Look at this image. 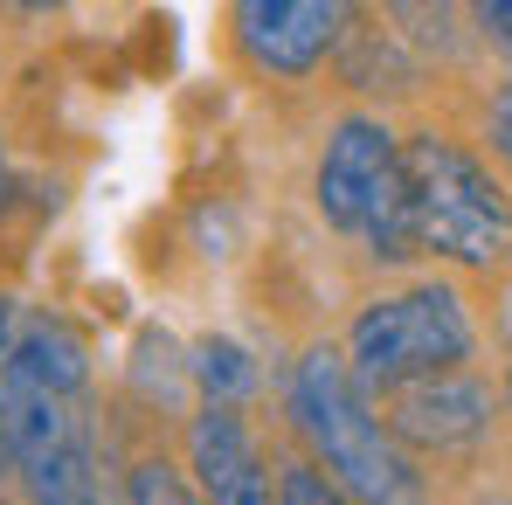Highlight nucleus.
I'll return each instance as SVG.
<instances>
[{
    "label": "nucleus",
    "mask_w": 512,
    "mask_h": 505,
    "mask_svg": "<svg viewBox=\"0 0 512 505\" xmlns=\"http://www.w3.org/2000/svg\"><path fill=\"white\" fill-rule=\"evenodd\" d=\"M187 464L208 505H270V464L229 402H201L187 422Z\"/></svg>",
    "instance_id": "7"
},
{
    "label": "nucleus",
    "mask_w": 512,
    "mask_h": 505,
    "mask_svg": "<svg viewBox=\"0 0 512 505\" xmlns=\"http://www.w3.org/2000/svg\"><path fill=\"white\" fill-rule=\"evenodd\" d=\"M478 346V326L464 312V298L450 284H416V291H395V298H374L353 333H346V367L360 381V395L388 402L416 381L436 374H457Z\"/></svg>",
    "instance_id": "3"
},
{
    "label": "nucleus",
    "mask_w": 512,
    "mask_h": 505,
    "mask_svg": "<svg viewBox=\"0 0 512 505\" xmlns=\"http://www.w3.org/2000/svg\"><path fill=\"white\" fill-rule=\"evenodd\" d=\"M291 416L305 429V443L319 450V471L353 505H423L416 457L395 443L388 422L374 416V402L360 395L346 353L312 346L298 360V374H291Z\"/></svg>",
    "instance_id": "2"
},
{
    "label": "nucleus",
    "mask_w": 512,
    "mask_h": 505,
    "mask_svg": "<svg viewBox=\"0 0 512 505\" xmlns=\"http://www.w3.org/2000/svg\"><path fill=\"white\" fill-rule=\"evenodd\" d=\"M409 215H416V250H436L450 263H506L512 256V201L485 160H471L457 139L416 132L409 146Z\"/></svg>",
    "instance_id": "5"
},
{
    "label": "nucleus",
    "mask_w": 512,
    "mask_h": 505,
    "mask_svg": "<svg viewBox=\"0 0 512 505\" xmlns=\"http://www.w3.org/2000/svg\"><path fill=\"white\" fill-rule=\"evenodd\" d=\"M492 146H499V160L512 167V77L499 84V97H492Z\"/></svg>",
    "instance_id": "12"
},
{
    "label": "nucleus",
    "mask_w": 512,
    "mask_h": 505,
    "mask_svg": "<svg viewBox=\"0 0 512 505\" xmlns=\"http://www.w3.org/2000/svg\"><path fill=\"white\" fill-rule=\"evenodd\" d=\"M478 21H485V35L512 56V0H485V7H478Z\"/></svg>",
    "instance_id": "13"
},
{
    "label": "nucleus",
    "mask_w": 512,
    "mask_h": 505,
    "mask_svg": "<svg viewBox=\"0 0 512 505\" xmlns=\"http://www.w3.org/2000/svg\"><path fill=\"white\" fill-rule=\"evenodd\" d=\"M90 353L63 319H28L0 367V443L35 505H97L90 457Z\"/></svg>",
    "instance_id": "1"
},
{
    "label": "nucleus",
    "mask_w": 512,
    "mask_h": 505,
    "mask_svg": "<svg viewBox=\"0 0 512 505\" xmlns=\"http://www.w3.org/2000/svg\"><path fill=\"white\" fill-rule=\"evenodd\" d=\"M388 429H395V443H436V450L478 443L492 429V388L471 381L464 367L436 374V381H416V388L388 395Z\"/></svg>",
    "instance_id": "8"
},
{
    "label": "nucleus",
    "mask_w": 512,
    "mask_h": 505,
    "mask_svg": "<svg viewBox=\"0 0 512 505\" xmlns=\"http://www.w3.org/2000/svg\"><path fill=\"white\" fill-rule=\"evenodd\" d=\"M319 215L360 236L381 263L416 256V215H409V153L381 118H340L319 153Z\"/></svg>",
    "instance_id": "4"
},
{
    "label": "nucleus",
    "mask_w": 512,
    "mask_h": 505,
    "mask_svg": "<svg viewBox=\"0 0 512 505\" xmlns=\"http://www.w3.org/2000/svg\"><path fill=\"white\" fill-rule=\"evenodd\" d=\"M14 333H21V326H14V305L0 298V367H7V353H14ZM0 464H7V443H0Z\"/></svg>",
    "instance_id": "14"
},
{
    "label": "nucleus",
    "mask_w": 512,
    "mask_h": 505,
    "mask_svg": "<svg viewBox=\"0 0 512 505\" xmlns=\"http://www.w3.org/2000/svg\"><path fill=\"white\" fill-rule=\"evenodd\" d=\"M125 499H132V505H201L194 492H187V478L173 471L167 457H146V464L132 471V485H125Z\"/></svg>",
    "instance_id": "10"
},
{
    "label": "nucleus",
    "mask_w": 512,
    "mask_h": 505,
    "mask_svg": "<svg viewBox=\"0 0 512 505\" xmlns=\"http://www.w3.org/2000/svg\"><path fill=\"white\" fill-rule=\"evenodd\" d=\"M187 374L208 388V402H243L256 388V367H250V353L236 346V339H194V360H187Z\"/></svg>",
    "instance_id": "9"
},
{
    "label": "nucleus",
    "mask_w": 512,
    "mask_h": 505,
    "mask_svg": "<svg viewBox=\"0 0 512 505\" xmlns=\"http://www.w3.org/2000/svg\"><path fill=\"white\" fill-rule=\"evenodd\" d=\"M277 505H353V499H346L319 464H284L277 471Z\"/></svg>",
    "instance_id": "11"
},
{
    "label": "nucleus",
    "mask_w": 512,
    "mask_h": 505,
    "mask_svg": "<svg viewBox=\"0 0 512 505\" xmlns=\"http://www.w3.org/2000/svg\"><path fill=\"white\" fill-rule=\"evenodd\" d=\"M346 7L333 0H243L236 7V35L250 49L256 70L270 77H312L326 63V49L340 42Z\"/></svg>",
    "instance_id": "6"
}]
</instances>
